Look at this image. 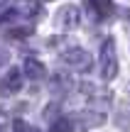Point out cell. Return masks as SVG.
<instances>
[{"label":"cell","mask_w":130,"mask_h":132,"mask_svg":"<svg viewBox=\"0 0 130 132\" xmlns=\"http://www.w3.org/2000/svg\"><path fill=\"white\" fill-rule=\"evenodd\" d=\"M101 76H103V81H113L118 76V54H116L113 37L103 39V47H101Z\"/></svg>","instance_id":"obj_1"},{"label":"cell","mask_w":130,"mask_h":132,"mask_svg":"<svg viewBox=\"0 0 130 132\" xmlns=\"http://www.w3.org/2000/svg\"><path fill=\"white\" fill-rule=\"evenodd\" d=\"M62 61L69 66V69H76V71H88L93 64L91 54L86 49H79V47H71L66 52H62Z\"/></svg>","instance_id":"obj_2"},{"label":"cell","mask_w":130,"mask_h":132,"mask_svg":"<svg viewBox=\"0 0 130 132\" xmlns=\"http://www.w3.org/2000/svg\"><path fill=\"white\" fill-rule=\"evenodd\" d=\"M54 20H57V27L64 29V32L76 29L79 22H81V10H79V5H62L54 15Z\"/></svg>","instance_id":"obj_3"},{"label":"cell","mask_w":130,"mask_h":132,"mask_svg":"<svg viewBox=\"0 0 130 132\" xmlns=\"http://www.w3.org/2000/svg\"><path fill=\"white\" fill-rule=\"evenodd\" d=\"M22 88V73L20 69H10L7 73L0 78V95H15Z\"/></svg>","instance_id":"obj_4"},{"label":"cell","mask_w":130,"mask_h":132,"mask_svg":"<svg viewBox=\"0 0 130 132\" xmlns=\"http://www.w3.org/2000/svg\"><path fill=\"white\" fill-rule=\"evenodd\" d=\"M106 115L103 113H96V110H83V113L76 115V125L81 130H91V127H101Z\"/></svg>","instance_id":"obj_5"},{"label":"cell","mask_w":130,"mask_h":132,"mask_svg":"<svg viewBox=\"0 0 130 132\" xmlns=\"http://www.w3.org/2000/svg\"><path fill=\"white\" fill-rule=\"evenodd\" d=\"M22 76H27V78H32V81H42L44 76H47V69H44V64L37 61V59H25Z\"/></svg>","instance_id":"obj_6"},{"label":"cell","mask_w":130,"mask_h":132,"mask_svg":"<svg viewBox=\"0 0 130 132\" xmlns=\"http://www.w3.org/2000/svg\"><path fill=\"white\" fill-rule=\"evenodd\" d=\"M49 132H74V122L69 118H59L57 122L52 125V130Z\"/></svg>","instance_id":"obj_7"},{"label":"cell","mask_w":130,"mask_h":132,"mask_svg":"<svg viewBox=\"0 0 130 132\" xmlns=\"http://www.w3.org/2000/svg\"><path fill=\"white\" fill-rule=\"evenodd\" d=\"M15 132H39L37 127H32V125L29 122H25V120H15Z\"/></svg>","instance_id":"obj_8"},{"label":"cell","mask_w":130,"mask_h":132,"mask_svg":"<svg viewBox=\"0 0 130 132\" xmlns=\"http://www.w3.org/2000/svg\"><path fill=\"white\" fill-rule=\"evenodd\" d=\"M27 34H32V27H22V29H12V32H10V37H27Z\"/></svg>","instance_id":"obj_9"},{"label":"cell","mask_w":130,"mask_h":132,"mask_svg":"<svg viewBox=\"0 0 130 132\" xmlns=\"http://www.w3.org/2000/svg\"><path fill=\"white\" fill-rule=\"evenodd\" d=\"M7 61H10V52L5 47H0V66H5Z\"/></svg>","instance_id":"obj_10"},{"label":"cell","mask_w":130,"mask_h":132,"mask_svg":"<svg viewBox=\"0 0 130 132\" xmlns=\"http://www.w3.org/2000/svg\"><path fill=\"white\" fill-rule=\"evenodd\" d=\"M128 27H130V17H128Z\"/></svg>","instance_id":"obj_11"},{"label":"cell","mask_w":130,"mask_h":132,"mask_svg":"<svg viewBox=\"0 0 130 132\" xmlns=\"http://www.w3.org/2000/svg\"><path fill=\"white\" fill-rule=\"evenodd\" d=\"M0 132H3V127H0Z\"/></svg>","instance_id":"obj_12"}]
</instances>
